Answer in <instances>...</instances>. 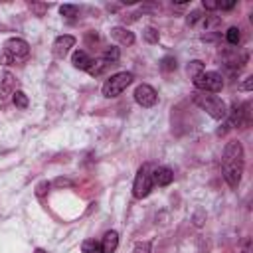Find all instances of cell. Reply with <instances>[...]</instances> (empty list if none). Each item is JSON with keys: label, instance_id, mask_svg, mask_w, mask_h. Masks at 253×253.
Returning <instances> with one entry per match:
<instances>
[{"label": "cell", "instance_id": "cell-12", "mask_svg": "<svg viewBox=\"0 0 253 253\" xmlns=\"http://www.w3.org/2000/svg\"><path fill=\"white\" fill-rule=\"evenodd\" d=\"M99 243H101L103 253H115L117 247H119V233L117 231H107Z\"/></svg>", "mask_w": 253, "mask_h": 253}, {"label": "cell", "instance_id": "cell-15", "mask_svg": "<svg viewBox=\"0 0 253 253\" xmlns=\"http://www.w3.org/2000/svg\"><path fill=\"white\" fill-rule=\"evenodd\" d=\"M81 251H83V253H103V251H101V243L95 241V239H85V241L81 243Z\"/></svg>", "mask_w": 253, "mask_h": 253}, {"label": "cell", "instance_id": "cell-7", "mask_svg": "<svg viewBox=\"0 0 253 253\" xmlns=\"http://www.w3.org/2000/svg\"><path fill=\"white\" fill-rule=\"evenodd\" d=\"M134 101H136L140 107H146V109H148V107H154V105H156L158 93L154 91V87L142 83V85H138V87L134 89Z\"/></svg>", "mask_w": 253, "mask_h": 253}, {"label": "cell", "instance_id": "cell-17", "mask_svg": "<svg viewBox=\"0 0 253 253\" xmlns=\"http://www.w3.org/2000/svg\"><path fill=\"white\" fill-rule=\"evenodd\" d=\"M225 40H227V43L237 45L239 40H241V30H239V28H229V30L225 32Z\"/></svg>", "mask_w": 253, "mask_h": 253}, {"label": "cell", "instance_id": "cell-3", "mask_svg": "<svg viewBox=\"0 0 253 253\" xmlns=\"http://www.w3.org/2000/svg\"><path fill=\"white\" fill-rule=\"evenodd\" d=\"M194 103L202 109V111H206L210 117H213V119H225L227 117V107H225V103L217 97V95H210V93H196L194 95Z\"/></svg>", "mask_w": 253, "mask_h": 253}, {"label": "cell", "instance_id": "cell-25", "mask_svg": "<svg viewBox=\"0 0 253 253\" xmlns=\"http://www.w3.org/2000/svg\"><path fill=\"white\" fill-rule=\"evenodd\" d=\"M200 20H204V16L198 12V10H194L192 14H188V18H186V22L190 24V26H194V24H198Z\"/></svg>", "mask_w": 253, "mask_h": 253}, {"label": "cell", "instance_id": "cell-2", "mask_svg": "<svg viewBox=\"0 0 253 253\" xmlns=\"http://www.w3.org/2000/svg\"><path fill=\"white\" fill-rule=\"evenodd\" d=\"M30 55V45L26 40L22 38H10L4 42L2 49H0V63L2 65H10L16 61H22Z\"/></svg>", "mask_w": 253, "mask_h": 253}, {"label": "cell", "instance_id": "cell-26", "mask_svg": "<svg viewBox=\"0 0 253 253\" xmlns=\"http://www.w3.org/2000/svg\"><path fill=\"white\" fill-rule=\"evenodd\" d=\"M235 2H217V10H231Z\"/></svg>", "mask_w": 253, "mask_h": 253}, {"label": "cell", "instance_id": "cell-22", "mask_svg": "<svg viewBox=\"0 0 253 253\" xmlns=\"http://www.w3.org/2000/svg\"><path fill=\"white\" fill-rule=\"evenodd\" d=\"M77 6H71V4H63L61 8H59V14L61 16H65V18H75L77 16Z\"/></svg>", "mask_w": 253, "mask_h": 253}, {"label": "cell", "instance_id": "cell-6", "mask_svg": "<svg viewBox=\"0 0 253 253\" xmlns=\"http://www.w3.org/2000/svg\"><path fill=\"white\" fill-rule=\"evenodd\" d=\"M152 186H154V184H152V170H150L148 164H144V166L138 168V172H136V176H134V182H132V196L138 198V200H142V198H146V196L150 194Z\"/></svg>", "mask_w": 253, "mask_h": 253}, {"label": "cell", "instance_id": "cell-5", "mask_svg": "<svg viewBox=\"0 0 253 253\" xmlns=\"http://www.w3.org/2000/svg\"><path fill=\"white\" fill-rule=\"evenodd\" d=\"M192 81H194V87L202 93H217L223 87V77L217 71H202Z\"/></svg>", "mask_w": 253, "mask_h": 253}, {"label": "cell", "instance_id": "cell-19", "mask_svg": "<svg viewBox=\"0 0 253 253\" xmlns=\"http://www.w3.org/2000/svg\"><path fill=\"white\" fill-rule=\"evenodd\" d=\"M202 71H206L204 69V63L200 61V59H196V61H190V65H188V75L194 79V77H198Z\"/></svg>", "mask_w": 253, "mask_h": 253}, {"label": "cell", "instance_id": "cell-1", "mask_svg": "<svg viewBox=\"0 0 253 253\" xmlns=\"http://www.w3.org/2000/svg\"><path fill=\"white\" fill-rule=\"evenodd\" d=\"M243 146L239 140H231L227 142L225 150H223V160H221V170H223V178L229 184V188H237L241 182V174H243Z\"/></svg>", "mask_w": 253, "mask_h": 253}, {"label": "cell", "instance_id": "cell-31", "mask_svg": "<svg viewBox=\"0 0 253 253\" xmlns=\"http://www.w3.org/2000/svg\"><path fill=\"white\" fill-rule=\"evenodd\" d=\"M34 253H47V251H45V249H40V247H38V249H36Z\"/></svg>", "mask_w": 253, "mask_h": 253}, {"label": "cell", "instance_id": "cell-20", "mask_svg": "<svg viewBox=\"0 0 253 253\" xmlns=\"http://www.w3.org/2000/svg\"><path fill=\"white\" fill-rule=\"evenodd\" d=\"M119 57H121L119 47H109V49H105V53H103L105 63H115V61H119Z\"/></svg>", "mask_w": 253, "mask_h": 253}, {"label": "cell", "instance_id": "cell-10", "mask_svg": "<svg viewBox=\"0 0 253 253\" xmlns=\"http://www.w3.org/2000/svg\"><path fill=\"white\" fill-rule=\"evenodd\" d=\"M16 77L12 75V73H4L2 77H0V101H6L10 95H14L18 89H16Z\"/></svg>", "mask_w": 253, "mask_h": 253}, {"label": "cell", "instance_id": "cell-9", "mask_svg": "<svg viewBox=\"0 0 253 253\" xmlns=\"http://www.w3.org/2000/svg\"><path fill=\"white\" fill-rule=\"evenodd\" d=\"M75 45V38L73 36H59V38H55V42H53V55L57 57V59H63L67 53H69V49Z\"/></svg>", "mask_w": 253, "mask_h": 253}, {"label": "cell", "instance_id": "cell-30", "mask_svg": "<svg viewBox=\"0 0 253 253\" xmlns=\"http://www.w3.org/2000/svg\"><path fill=\"white\" fill-rule=\"evenodd\" d=\"M253 249H251V241H247L245 245H243V249H241V253H251Z\"/></svg>", "mask_w": 253, "mask_h": 253}, {"label": "cell", "instance_id": "cell-16", "mask_svg": "<svg viewBox=\"0 0 253 253\" xmlns=\"http://www.w3.org/2000/svg\"><path fill=\"white\" fill-rule=\"evenodd\" d=\"M105 67H107V63H105V59H103V57H101V59H91V63H89V67H87V71H89L91 75H101Z\"/></svg>", "mask_w": 253, "mask_h": 253}, {"label": "cell", "instance_id": "cell-23", "mask_svg": "<svg viewBox=\"0 0 253 253\" xmlns=\"http://www.w3.org/2000/svg\"><path fill=\"white\" fill-rule=\"evenodd\" d=\"M160 67H162V71H174L176 69V59L174 57H164L162 59V63H160Z\"/></svg>", "mask_w": 253, "mask_h": 253}, {"label": "cell", "instance_id": "cell-29", "mask_svg": "<svg viewBox=\"0 0 253 253\" xmlns=\"http://www.w3.org/2000/svg\"><path fill=\"white\" fill-rule=\"evenodd\" d=\"M55 186H71V182H69V180H61V178H59V180H55Z\"/></svg>", "mask_w": 253, "mask_h": 253}, {"label": "cell", "instance_id": "cell-24", "mask_svg": "<svg viewBox=\"0 0 253 253\" xmlns=\"http://www.w3.org/2000/svg\"><path fill=\"white\" fill-rule=\"evenodd\" d=\"M132 253H150V243H148V241H140V243H136L134 249H132Z\"/></svg>", "mask_w": 253, "mask_h": 253}, {"label": "cell", "instance_id": "cell-28", "mask_svg": "<svg viewBox=\"0 0 253 253\" xmlns=\"http://www.w3.org/2000/svg\"><path fill=\"white\" fill-rule=\"evenodd\" d=\"M204 8H206V10H217V2H210V0L206 2V0H204Z\"/></svg>", "mask_w": 253, "mask_h": 253}, {"label": "cell", "instance_id": "cell-4", "mask_svg": "<svg viewBox=\"0 0 253 253\" xmlns=\"http://www.w3.org/2000/svg\"><path fill=\"white\" fill-rule=\"evenodd\" d=\"M132 73H128V71H121V73H115V75H111L105 83H103V95L105 97H119L130 83H132Z\"/></svg>", "mask_w": 253, "mask_h": 253}, {"label": "cell", "instance_id": "cell-21", "mask_svg": "<svg viewBox=\"0 0 253 253\" xmlns=\"http://www.w3.org/2000/svg\"><path fill=\"white\" fill-rule=\"evenodd\" d=\"M144 40H146L148 43H158V40H160L158 30H156V28H146V30H144Z\"/></svg>", "mask_w": 253, "mask_h": 253}, {"label": "cell", "instance_id": "cell-14", "mask_svg": "<svg viewBox=\"0 0 253 253\" xmlns=\"http://www.w3.org/2000/svg\"><path fill=\"white\" fill-rule=\"evenodd\" d=\"M71 63H73V67H75V69L87 71V67H89V63H91V57H89V53H87V51L77 49V51H73V55H71Z\"/></svg>", "mask_w": 253, "mask_h": 253}, {"label": "cell", "instance_id": "cell-8", "mask_svg": "<svg viewBox=\"0 0 253 253\" xmlns=\"http://www.w3.org/2000/svg\"><path fill=\"white\" fill-rule=\"evenodd\" d=\"M229 113V121L235 126H247L249 125V105L241 103V105H233Z\"/></svg>", "mask_w": 253, "mask_h": 253}, {"label": "cell", "instance_id": "cell-18", "mask_svg": "<svg viewBox=\"0 0 253 253\" xmlns=\"http://www.w3.org/2000/svg\"><path fill=\"white\" fill-rule=\"evenodd\" d=\"M12 101H14V105L18 107V109H26L28 107V95L24 93V91H16L14 95H12Z\"/></svg>", "mask_w": 253, "mask_h": 253}, {"label": "cell", "instance_id": "cell-27", "mask_svg": "<svg viewBox=\"0 0 253 253\" xmlns=\"http://www.w3.org/2000/svg\"><path fill=\"white\" fill-rule=\"evenodd\" d=\"M251 87H253V77H247L245 83L241 85V89H243V91H251Z\"/></svg>", "mask_w": 253, "mask_h": 253}, {"label": "cell", "instance_id": "cell-13", "mask_svg": "<svg viewBox=\"0 0 253 253\" xmlns=\"http://www.w3.org/2000/svg\"><path fill=\"white\" fill-rule=\"evenodd\" d=\"M111 36H113V40H117L123 45H132L134 43V34L130 30H126V28H113Z\"/></svg>", "mask_w": 253, "mask_h": 253}, {"label": "cell", "instance_id": "cell-11", "mask_svg": "<svg viewBox=\"0 0 253 253\" xmlns=\"http://www.w3.org/2000/svg\"><path fill=\"white\" fill-rule=\"evenodd\" d=\"M172 180H174V172L170 168L160 166V168L152 170V184L154 186H168Z\"/></svg>", "mask_w": 253, "mask_h": 253}]
</instances>
